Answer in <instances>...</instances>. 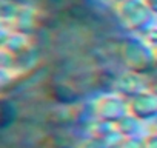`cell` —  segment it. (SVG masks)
Returning a JSON list of instances; mask_svg holds the SVG:
<instances>
[{
  "instance_id": "cell-13",
  "label": "cell",
  "mask_w": 157,
  "mask_h": 148,
  "mask_svg": "<svg viewBox=\"0 0 157 148\" xmlns=\"http://www.w3.org/2000/svg\"><path fill=\"white\" fill-rule=\"evenodd\" d=\"M145 3L148 5V8L151 10V13L154 16H157V0H145Z\"/></svg>"
},
{
  "instance_id": "cell-8",
  "label": "cell",
  "mask_w": 157,
  "mask_h": 148,
  "mask_svg": "<svg viewBox=\"0 0 157 148\" xmlns=\"http://www.w3.org/2000/svg\"><path fill=\"white\" fill-rule=\"evenodd\" d=\"M114 130H116V128H114V123H109V122L96 119V120L91 123V127H90V136L100 137V139H106Z\"/></svg>"
},
{
  "instance_id": "cell-14",
  "label": "cell",
  "mask_w": 157,
  "mask_h": 148,
  "mask_svg": "<svg viewBox=\"0 0 157 148\" xmlns=\"http://www.w3.org/2000/svg\"><path fill=\"white\" fill-rule=\"evenodd\" d=\"M154 54H155V65H157V48H154Z\"/></svg>"
},
{
  "instance_id": "cell-2",
  "label": "cell",
  "mask_w": 157,
  "mask_h": 148,
  "mask_svg": "<svg viewBox=\"0 0 157 148\" xmlns=\"http://www.w3.org/2000/svg\"><path fill=\"white\" fill-rule=\"evenodd\" d=\"M119 17L126 29L134 33H145L151 28L152 13L145 0H123L119 3Z\"/></svg>"
},
{
  "instance_id": "cell-1",
  "label": "cell",
  "mask_w": 157,
  "mask_h": 148,
  "mask_svg": "<svg viewBox=\"0 0 157 148\" xmlns=\"http://www.w3.org/2000/svg\"><path fill=\"white\" fill-rule=\"evenodd\" d=\"M119 57L126 71L149 77L157 69L154 48L142 39H126L119 48Z\"/></svg>"
},
{
  "instance_id": "cell-7",
  "label": "cell",
  "mask_w": 157,
  "mask_h": 148,
  "mask_svg": "<svg viewBox=\"0 0 157 148\" xmlns=\"http://www.w3.org/2000/svg\"><path fill=\"white\" fill-rule=\"evenodd\" d=\"M52 97L57 100V102H60V103H72V102H75L77 99V96H75V91L71 88V87H68V85H56L54 88H52Z\"/></svg>"
},
{
  "instance_id": "cell-6",
  "label": "cell",
  "mask_w": 157,
  "mask_h": 148,
  "mask_svg": "<svg viewBox=\"0 0 157 148\" xmlns=\"http://www.w3.org/2000/svg\"><path fill=\"white\" fill-rule=\"evenodd\" d=\"M114 128L116 131L122 136V137H134V136H139L140 134V130H142V122L132 116L131 113H128L126 116H123L119 122L114 123Z\"/></svg>"
},
{
  "instance_id": "cell-12",
  "label": "cell",
  "mask_w": 157,
  "mask_h": 148,
  "mask_svg": "<svg viewBox=\"0 0 157 148\" xmlns=\"http://www.w3.org/2000/svg\"><path fill=\"white\" fill-rule=\"evenodd\" d=\"M145 148H157V133H148L145 136Z\"/></svg>"
},
{
  "instance_id": "cell-3",
  "label": "cell",
  "mask_w": 157,
  "mask_h": 148,
  "mask_svg": "<svg viewBox=\"0 0 157 148\" xmlns=\"http://www.w3.org/2000/svg\"><path fill=\"white\" fill-rule=\"evenodd\" d=\"M129 113L128 100L119 94H103L96 99L93 105V114L96 119L116 123Z\"/></svg>"
},
{
  "instance_id": "cell-10",
  "label": "cell",
  "mask_w": 157,
  "mask_h": 148,
  "mask_svg": "<svg viewBox=\"0 0 157 148\" xmlns=\"http://www.w3.org/2000/svg\"><path fill=\"white\" fill-rule=\"evenodd\" d=\"M120 148H145V137H142V136L125 137Z\"/></svg>"
},
{
  "instance_id": "cell-4",
  "label": "cell",
  "mask_w": 157,
  "mask_h": 148,
  "mask_svg": "<svg viewBox=\"0 0 157 148\" xmlns=\"http://www.w3.org/2000/svg\"><path fill=\"white\" fill-rule=\"evenodd\" d=\"M128 108L140 122H154L157 120V94L145 90L128 100Z\"/></svg>"
},
{
  "instance_id": "cell-9",
  "label": "cell",
  "mask_w": 157,
  "mask_h": 148,
  "mask_svg": "<svg viewBox=\"0 0 157 148\" xmlns=\"http://www.w3.org/2000/svg\"><path fill=\"white\" fill-rule=\"evenodd\" d=\"M74 148H108L105 139H100V137H94V136H90L83 140H80Z\"/></svg>"
},
{
  "instance_id": "cell-11",
  "label": "cell",
  "mask_w": 157,
  "mask_h": 148,
  "mask_svg": "<svg viewBox=\"0 0 157 148\" xmlns=\"http://www.w3.org/2000/svg\"><path fill=\"white\" fill-rule=\"evenodd\" d=\"M143 40L149 45V46H152V48H157V28H149L148 31H145L143 33Z\"/></svg>"
},
{
  "instance_id": "cell-5",
  "label": "cell",
  "mask_w": 157,
  "mask_h": 148,
  "mask_svg": "<svg viewBox=\"0 0 157 148\" xmlns=\"http://www.w3.org/2000/svg\"><path fill=\"white\" fill-rule=\"evenodd\" d=\"M148 90V77L132 71H125L114 79V91L123 99L129 100L139 93Z\"/></svg>"
}]
</instances>
